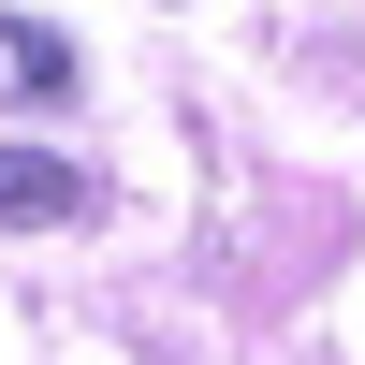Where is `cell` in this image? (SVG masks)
Masks as SVG:
<instances>
[{"mask_svg":"<svg viewBox=\"0 0 365 365\" xmlns=\"http://www.w3.org/2000/svg\"><path fill=\"white\" fill-rule=\"evenodd\" d=\"M0 88H73V44H58V29H29V15H0Z\"/></svg>","mask_w":365,"mask_h":365,"instance_id":"7a4b0ae2","label":"cell"},{"mask_svg":"<svg viewBox=\"0 0 365 365\" xmlns=\"http://www.w3.org/2000/svg\"><path fill=\"white\" fill-rule=\"evenodd\" d=\"M29 220H88V175H73V161H29V146H0V234H29Z\"/></svg>","mask_w":365,"mask_h":365,"instance_id":"6da1fadb","label":"cell"}]
</instances>
